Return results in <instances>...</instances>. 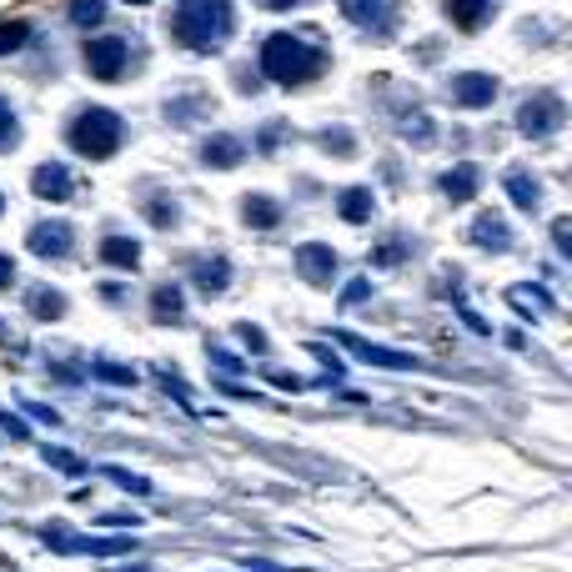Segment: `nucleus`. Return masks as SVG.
<instances>
[{"label": "nucleus", "instance_id": "obj_1", "mask_svg": "<svg viewBox=\"0 0 572 572\" xmlns=\"http://www.w3.org/2000/svg\"><path fill=\"white\" fill-rule=\"evenodd\" d=\"M231 0H176L171 11V36L186 46V51H221L231 41Z\"/></svg>", "mask_w": 572, "mask_h": 572}, {"label": "nucleus", "instance_id": "obj_2", "mask_svg": "<svg viewBox=\"0 0 572 572\" xmlns=\"http://www.w3.org/2000/svg\"><path fill=\"white\" fill-rule=\"evenodd\" d=\"M322 66H327V51L292 36V31H276L261 41V76L276 86H307L322 76Z\"/></svg>", "mask_w": 572, "mask_h": 572}, {"label": "nucleus", "instance_id": "obj_3", "mask_svg": "<svg viewBox=\"0 0 572 572\" xmlns=\"http://www.w3.org/2000/svg\"><path fill=\"white\" fill-rule=\"evenodd\" d=\"M121 136H126V126H121V116H116L111 106H86V111L71 121V131H66L71 151H76V156H91V161L116 156V151H121Z\"/></svg>", "mask_w": 572, "mask_h": 572}, {"label": "nucleus", "instance_id": "obj_4", "mask_svg": "<svg viewBox=\"0 0 572 572\" xmlns=\"http://www.w3.org/2000/svg\"><path fill=\"white\" fill-rule=\"evenodd\" d=\"M562 116H567L562 96L537 91V96H527V101L517 106V131H522V136H532V141H547V136L562 126Z\"/></svg>", "mask_w": 572, "mask_h": 572}, {"label": "nucleus", "instance_id": "obj_5", "mask_svg": "<svg viewBox=\"0 0 572 572\" xmlns=\"http://www.w3.org/2000/svg\"><path fill=\"white\" fill-rule=\"evenodd\" d=\"M86 71L96 76V81H121L126 76V61H131V46L121 41V36H86Z\"/></svg>", "mask_w": 572, "mask_h": 572}, {"label": "nucleus", "instance_id": "obj_6", "mask_svg": "<svg viewBox=\"0 0 572 572\" xmlns=\"http://www.w3.org/2000/svg\"><path fill=\"white\" fill-rule=\"evenodd\" d=\"M397 11H402V0H342V16L377 41H387L397 31Z\"/></svg>", "mask_w": 572, "mask_h": 572}, {"label": "nucleus", "instance_id": "obj_7", "mask_svg": "<svg viewBox=\"0 0 572 572\" xmlns=\"http://www.w3.org/2000/svg\"><path fill=\"white\" fill-rule=\"evenodd\" d=\"M26 246H31L41 261H66L71 246H76V231H71V221H36L31 236H26Z\"/></svg>", "mask_w": 572, "mask_h": 572}, {"label": "nucleus", "instance_id": "obj_8", "mask_svg": "<svg viewBox=\"0 0 572 572\" xmlns=\"http://www.w3.org/2000/svg\"><path fill=\"white\" fill-rule=\"evenodd\" d=\"M332 342H337V347H347V352H357L367 367H392V372H412V367H417V357H407V352H392V347H377V342H367V337H352V332H337Z\"/></svg>", "mask_w": 572, "mask_h": 572}, {"label": "nucleus", "instance_id": "obj_9", "mask_svg": "<svg viewBox=\"0 0 572 572\" xmlns=\"http://www.w3.org/2000/svg\"><path fill=\"white\" fill-rule=\"evenodd\" d=\"M447 96H452L457 106H467V111H482V106L497 101V81L482 76V71H462V76L447 81Z\"/></svg>", "mask_w": 572, "mask_h": 572}, {"label": "nucleus", "instance_id": "obj_10", "mask_svg": "<svg viewBox=\"0 0 572 572\" xmlns=\"http://www.w3.org/2000/svg\"><path fill=\"white\" fill-rule=\"evenodd\" d=\"M31 191H36L41 201H71V196H76L71 166H61V161H41V166L31 171Z\"/></svg>", "mask_w": 572, "mask_h": 572}, {"label": "nucleus", "instance_id": "obj_11", "mask_svg": "<svg viewBox=\"0 0 572 572\" xmlns=\"http://www.w3.org/2000/svg\"><path fill=\"white\" fill-rule=\"evenodd\" d=\"M297 271L312 286H327V281H337V251L322 241H307V246H297Z\"/></svg>", "mask_w": 572, "mask_h": 572}, {"label": "nucleus", "instance_id": "obj_12", "mask_svg": "<svg viewBox=\"0 0 572 572\" xmlns=\"http://www.w3.org/2000/svg\"><path fill=\"white\" fill-rule=\"evenodd\" d=\"M151 317L161 327H181L186 322V292H181V286H171V281L156 286V292H151Z\"/></svg>", "mask_w": 572, "mask_h": 572}, {"label": "nucleus", "instance_id": "obj_13", "mask_svg": "<svg viewBox=\"0 0 572 572\" xmlns=\"http://www.w3.org/2000/svg\"><path fill=\"white\" fill-rule=\"evenodd\" d=\"M467 236H472V246H482V251H507L512 246V231H507V221L502 216H492V211H482L472 226H467Z\"/></svg>", "mask_w": 572, "mask_h": 572}, {"label": "nucleus", "instance_id": "obj_14", "mask_svg": "<svg viewBox=\"0 0 572 572\" xmlns=\"http://www.w3.org/2000/svg\"><path fill=\"white\" fill-rule=\"evenodd\" d=\"M241 156H246L241 136H206V141H201V161H206V166H216V171L241 166Z\"/></svg>", "mask_w": 572, "mask_h": 572}, {"label": "nucleus", "instance_id": "obj_15", "mask_svg": "<svg viewBox=\"0 0 572 572\" xmlns=\"http://www.w3.org/2000/svg\"><path fill=\"white\" fill-rule=\"evenodd\" d=\"M442 196L447 201H472L477 196V186H482V171L472 166V161H462V166H452V171H442Z\"/></svg>", "mask_w": 572, "mask_h": 572}, {"label": "nucleus", "instance_id": "obj_16", "mask_svg": "<svg viewBox=\"0 0 572 572\" xmlns=\"http://www.w3.org/2000/svg\"><path fill=\"white\" fill-rule=\"evenodd\" d=\"M502 191L512 196L517 211H537V206H542V186H537V176H527V171H517V166L502 176Z\"/></svg>", "mask_w": 572, "mask_h": 572}, {"label": "nucleus", "instance_id": "obj_17", "mask_svg": "<svg viewBox=\"0 0 572 572\" xmlns=\"http://www.w3.org/2000/svg\"><path fill=\"white\" fill-rule=\"evenodd\" d=\"M337 211H342V221L362 226V221H372V211H377V196H372L367 186H347V191L337 196Z\"/></svg>", "mask_w": 572, "mask_h": 572}, {"label": "nucleus", "instance_id": "obj_18", "mask_svg": "<svg viewBox=\"0 0 572 572\" xmlns=\"http://www.w3.org/2000/svg\"><path fill=\"white\" fill-rule=\"evenodd\" d=\"M196 286L206 297H221L231 286V261L226 256H211V261H196Z\"/></svg>", "mask_w": 572, "mask_h": 572}, {"label": "nucleus", "instance_id": "obj_19", "mask_svg": "<svg viewBox=\"0 0 572 572\" xmlns=\"http://www.w3.org/2000/svg\"><path fill=\"white\" fill-rule=\"evenodd\" d=\"M241 221L256 226V231H276V226H281V206H276L271 196H246V201H241Z\"/></svg>", "mask_w": 572, "mask_h": 572}, {"label": "nucleus", "instance_id": "obj_20", "mask_svg": "<svg viewBox=\"0 0 572 572\" xmlns=\"http://www.w3.org/2000/svg\"><path fill=\"white\" fill-rule=\"evenodd\" d=\"M507 302H512L522 317H552V297H547V286H512Z\"/></svg>", "mask_w": 572, "mask_h": 572}, {"label": "nucleus", "instance_id": "obj_21", "mask_svg": "<svg viewBox=\"0 0 572 572\" xmlns=\"http://www.w3.org/2000/svg\"><path fill=\"white\" fill-rule=\"evenodd\" d=\"M101 261H106V266H121V271H136L141 241H131V236H106V241H101Z\"/></svg>", "mask_w": 572, "mask_h": 572}, {"label": "nucleus", "instance_id": "obj_22", "mask_svg": "<svg viewBox=\"0 0 572 572\" xmlns=\"http://www.w3.org/2000/svg\"><path fill=\"white\" fill-rule=\"evenodd\" d=\"M442 6H447L452 26H462V31H477L492 16V0H442Z\"/></svg>", "mask_w": 572, "mask_h": 572}, {"label": "nucleus", "instance_id": "obj_23", "mask_svg": "<svg viewBox=\"0 0 572 572\" xmlns=\"http://www.w3.org/2000/svg\"><path fill=\"white\" fill-rule=\"evenodd\" d=\"M26 307H31V317H41V322H61V317H66V297L51 292V286H36V292L26 297Z\"/></svg>", "mask_w": 572, "mask_h": 572}, {"label": "nucleus", "instance_id": "obj_24", "mask_svg": "<svg viewBox=\"0 0 572 572\" xmlns=\"http://www.w3.org/2000/svg\"><path fill=\"white\" fill-rule=\"evenodd\" d=\"M91 377H96V382H111V387H136V367L111 362V357H96V362H91Z\"/></svg>", "mask_w": 572, "mask_h": 572}, {"label": "nucleus", "instance_id": "obj_25", "mask_svg": "<svg viewBox=\"0 0 572 572\" xmlns=\"http://www.w3.org/2000/svg\"><path fill=\"white\" fill-rule=\"evenodd\" d=\"M16 141H21V116L6 96H0V151H11Z\"/></svg>", "mask_w": 572, "mask_h": 572}, {"label": "nucleus", "instance_id": "obj_26", "mask_svg": "<svg viewBox=\"0 0 572 572\" xmlns=\"http://www.w3.org/2000/svg\"><path fill=\"white\" fill-rule=\"evenodd\" d=\"M31 41V26L26 21H0V56H11Z\"/></svg>", "mask_w": 572, "mask_h": 572}, {"label": "nucleus", "instance_id": "obj_27", "mask_svg": "<svg viewBox=\"0 0 572 572\" xmlns=\"http://www.w3.org/2000/svg\"><path fill=\"white\" fill-rule=\"evenodd\" d=\"M71 21L86 26V31L101 26V21H106V0H76V6H71Z\"/></svg>", "mask_w": 572, "mask_h": 572}, {"label": "nucleus", "instance_id": "obj_28", "mask_svg": "<svg viewBox=\"0 0 572 572\" xmlns=\"http://www.w3.org/2000/svg\"><path fill=\"white\" fill-rule=\"evenodd\" d=\"M101 477H111L116 487H126V492H136V497H146V492H151V482H146V477H136V472H126V467H101Z\"/></svg>", "mask_w": 572, "mask_h": 572}, {"label": "nucleus", "instance_id": "obj_29", "mask_svg": "<svg viewBox=\"0 0 572 572\" xmlns=\"http://www.w3.org/2000/svg\"><path fill=\"white\" fill-rule=\"evenodd\" d=\"M407 141H432V121H427V111H407V121L397 126Z\"/></svg>", "mask_w": 572, "mask_h": 572}, {"label": "nucleus", "instance_id": "obj_30", "mask_svg": "<svg viewBox=\"0 0 572 572\" xmlns=\"http://www.w3.org/2000/svg\"><path fill=\"white\" fill-rule=\"evenodd\" d=\"M146 216H151V226H176V221H181V206H176V201H151Z\"/></svg>", "mask_w": 572, "mask_h": 572}, {"label": "nucleus", "instance_id": "obj_31", "mask_svg": "<svg viewBox=\"0 0 572 572\" xmlns=\"http://www.w3.org/2000/svg\"><path fill=\"white\" fill-rule=\"evenodd\" d=\"M41 457H46L51 467H61V472H86V462H81V457H71L66 447H46Z\"/></svg>", "mask_w": 572, "mask_h": 572}, {"label": "nucleus", "instance_id": "obj_32", "mask_svg": "<svg viewBox=\"0 0 572 572\" xmlns=\"http://www.w3.org/2000/svg\"><path fill=\"white\" fill-rule=\"evenodd\" d=\"M156 377H161V387H166V392H171V397H176V402H181V407H191V392H186V382H181V377H171V372H166V367H161V372H156Z\"/></svg>", "mask_w": 572, "mask_h": 572}, {"label": "nucleus", "instance_id": "obj_33", "mask_svg": "<svg viewBox=\"0 0 572 572\" xmlns=\"http://www.w3.org/2000/svg\"><path fill=\"white\" fill-rule=\"evenodd\" d=\"M402 251H407L402 241H387V246H377V251H372V266H392V261H402Z\"/></svg>", "mask_w": 572, "mask_h": 572}, {"label": "nucleus", "instance_id": "obj_34", "mask_svg": "<svg viewBox=\"0 0 572 572\" xmlns=\"http://www.w3.org/2000/svg\"><path fill=\"white\" fill-rule=\"evenodd\" d=\"M236 337H241V342H246L251 352H266V332H261V327H251V322H241V327H236Z\"/></svg>", "mask_w": 572, "mask_h": 572}, {"label": "nucleus", "instance_id": "obj_35", "mask_svg": "<svg viewBox=\"0 0 572 572\" xmlns=\"http://www.w3.org/2000/svg\"><path fill=\"white\" fill-rule=\"evenodd\" d=\"M322 146H327V151H342V156H347V151H352V131H322Z\"/></svg>", "mask_w": 572, "mask_h": 572}, {"label": "nucleus", "instance_id": "obj_36", "mask_svg": "<svg viewBox=\"0 0 572 572\" xmlns=\"http://www.w3.org/2000/svg\"><path fill=\"white\" fill-rule=\"evenodd\" d=\"M552 236H557V251H572V221H552Z\"/></svg>", "mask_w": 572, "mask_h": 572}, {"label": "nucleus", "instance_id": "obj_37", "mask_svg": "<svg viewBox=\"0 0 572 572\" xmlns=\"http://www.w3.org/2000/svg\"><path fill=\"white\" fill-rule=\"evenodd\" d=\"M206 357H211V362H216L221 372H241V357H231V352H221V347H211Z\"/></svg>", "mask_w": 572, "mask_h": 572}, {"label": "nucleus", "instance_id": "obj_38", "mask_svg": "<svg viewBox=\"0 0 572 572\" xmlns=\"http://www.w3.org/2000/svg\"><path fill=\"white\" fill-rule=\"evenodd\" d=\"M312 357H322V367H327V372H332V382H337V377H342V357H332V352H327V347H312Z\"/></svg>", "mask_w": 572, "mask_h": 572}, {"label": "nucleus", "instance_id": "obj_39", "mask_svg": "<svg viewBox=\"0 0 572 572\" xmlns=\"http://www.w3.org/2000/svg\"><path fill=\"white\" fill-rule=\"evenodd\" d=\"M26 412H31V417H41V422H51V427H61V412H56V407H41V402H26Z\"/></svg>", "mask_w": 572, "mask_h": 572}, {"label": "nucleus", "instance_id": "obj_40", "mask_svg": "<svg viewBox=\"0 0 572 572\" xmlns=\"http://www.w3.org/2000/svg\"><path fill=\"white\" fill-rule=\"evenodd\" d=\"M271 382H276L281 392H302V387H307V382H302V377H292V372H271Z\"/></svg>", "mask_w": 572, "mask_h": 572}, {"label": "nucleus", "instance_id": "obj_41", "mask_svg": "<svg viewBox=\"0 0 572 572\" xmlns=\"http://www.w3.org/2000/svg\"><path fill=\"white\" fill-rule=\"evenodd\" d=\"M367 292H372V281H352V286H347V292H342V302L352 307V302H362Z\"/></svg>", "mask_w": 572, "mask_h": 572}, {"label": "nucleus", "instance_id": "obj_42", "mask_svg": "<svg viewBox=\"0 0 572 572\" xmlns=\"http://www.w3.org/2000/svg\"><path fill=\"white\" fill-rule=\"evenodd\" d=\"M0 427H6L11 437H26V422H21V417H11V412H0Z\"/></svg>", "mask_w": 572, "mask_h": 572}, {"label": "nucleus", "instance_id": "obj_43", "mask_svg": "<svg viewBox=\"0 0 572 572\" xmlns=\"http://www.w3.org/2000/svg\"><path fill=\"white\" fill-rule=\"evenodd\" d=\"M11 281H16V261L0 256V286H11Z\"/></svg>", "mask_w": 572, "mask_h": 572}, {"label": "nucleus", "instance_id": "obj_44", "mask_svg": "<svg viewBox=\"0 0 572 572\" xmlns=\"http://www.w3.org/2000/svg\"><path fill=\"white\" fill-rule=\"evenodd\" d=\"M246 567H256V572H286V567H276V562H261V557H241Z\"/></svg>", "mask_w": 572, "mask_h": 572}, {"label": "nucleus", "instance_id": "obj_45", "mask_svg": "<svg viewBox=\"0 0 572 572\" xmlns=\"http://www.w3.org/2000/svg\"><path fill=\"white\" fill-rule=\"evenodd\" d=\"M256 6H266V11H292L297 0H256Z\"/></svg>", "mask_w": 572, "mask_h": 572}, {"label": "nucleus", "instance_id": "obj_46", "mask_svg": "<svg viewBox=\"0 0 572 572\" xmlns=\"http://www.w3.org/2000/svg\"><path fill=\"white\" fill-rule=\"evenodd\" d=\"M276 136H281V126H266V131H261V151H271V146H276Z\"/></svg>", "mask_w": 572, "mask_h": 572}, {"label": "nucleus", "instance_id": "obj_47", "mask_svg": "<svg viewBox=\"0 0 572 572\" xmlns=\"http://www.w3.org/2000/svg\"><path fill=\"white\" fill-rule=\"evenodd\" d=\"M126 6H151V0H126Z\"/></svg>", "mask_w": 572, "mask_h": 572}, {"label": "nucleus", "instance_id": "obj_48", "mask_svg": "<svg viewBox=\"0 0 572 572\" xmlns=\"http://www.w3.org/2000/svg\"><path fill=\"white\" fill-rule=\"evenodd\" d=\"M0 206H6V196H0Z\"/></svg>", "mask_w": 572, "mask_h": 572}]
</instances>
